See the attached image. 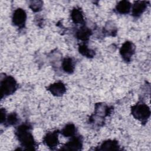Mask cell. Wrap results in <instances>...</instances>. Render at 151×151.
<instances>
[{
  "label": "cell",
  "instance_id": "7",
  "mask_svg": "<svg viewBox=\"0 0 151 151\" xmlns=\"http://www.w3.org/2000/svg\"><path fill=\"white\" fill-rule=\"evenodd\" d=\"M83 146V139L80 136H74L71 137L70 140L66 143L62 149L79 150Z\"/></svg>",
  "mask_w": 151,
  "mask_h": 151
},
{
  "label": "cell",
  "instance_id": "19",
  "mask_svg": "<svg viewBox=\"0 0 151 151\" xmlns=\"http://www.w3.org/2000/svg\"><path fill=\"white\" fill-rule=\"evenodd\" d=\"M6 113H5V110H4L3 109H1V123H3L5 122V119H6Z\"/></svg>",
  "mask_w": 151,
  "mask_h": 151
},
{
  "label": "cell",
  "instance_id": "6",
  "mask_svg": "<svg viewBox=\"0 0 151 151\" xmlns=\"http://www.w3.org/2000/svg\"><path fill=\"white\" fill-rule=\"evenodd\" d=\"M58 130H54L53 132L47 133L43 139L44 144L51 149L55 147L58 143Z\"/></svg>",
  "mask_w": 151,
  "mask_h": 151
},
{
  "label": "cell",
  "instance_id": "16",
  "mask_svg": "<svg viewBox=\"0 0 151 151\" xmlns=\"http://www.w3.org/2000/svg\"><path fill=\"white\" fill-rule=\"evenodd\" d=\"M78 51L80 54L88 58H93L95 55L94 51L91 49L88 48L87 45L85 44L79 45Z\"/></svg>",
  "mask_w": 151,
  "mask_h": 151
},
{
  "label": "cell",
  "instance_id": "18",
  "mask_svg": "<svg viewBox=\"0 0 151 151\" xmlns=\"http://www.w3.org/2000/svg\"><path fill=\"white\" fill-rule=\"evenodd\" d=\"M43 2L41 1H33L30 2L29 8L34 12H38L41 10Z\"/></svg>",
  "mask_w": 151,
  "mask_h": 151
},
{
  "label": "cell",
  "instance_id": "5",
  "mask_svg": "<svg viewBox=\"0 0 151 151\" xmlns=\"http://www.w3.org/2000/svg\"><path fill=\"white\" fill-rule=\"evenodd\" d=\"M27 19V14L22 8H17L13 13L12 22V24L19 28L24 27Z\"/></svg>",
  "mask_w": 151,
  "mask_h": 151
},
{
  "label": "cell",
  "instance_id": "17",
  "mask_svg": "<svg viewBox=\"0 0 151 151\" xmlns=\"http://www.w3.org/2000/svg\"><path fill=\"white\" fill-rule=\"evenodd\" d=\"M18 120H19V119H18L17 113H11L10 114H9L6 117L5 123V122H6V123L8 125L12 126V125H14V124H17V122H18Z\"/></svg>",
  "mask_w": 151,
  "mask_h": 151
},
{
  "label": "cell",
  "instance_id": "4",
  "mask_svg": "<svg viewBox=\"0 0 151 151\" xmlns=\"http://www.w3.org/2000/svg\"><path fill=\"white\" fill-rule=\"evenodd\" d=\"M135 45L130 41H127L124 42L120 49V54L126 62H129L131 60L132 55L135 52Z\"/></svg>",
  "mask_w": 151,
  "mask_h": 151
},
{
  "label": "cell",
  "instance_id": "11",
  "mask_svg": "<svg viewBox=\"0 0 151 151\" xmlns=\"http://www.w3.org/2000/svg\"><path fill=\"white\" fill-rule=\"evenodd\" d=\"M92 34L91 29L86 26H83L76 32V37L83 41H86Z\"/></svg>",
  "mask_w": 151,
  "mask_h": 151
},
{
  "label": "cell",
  "instance_id": "3",
  "mask_svg": "<svg viewBox=\"0 0 151 151\" xmlns=\"http://www.w3.org/2000/svg\"><path fill=\"white\" fill-rule=\"evenodd\" d=\"M17 83L15 78L11 76H5L1 81V98L12 94L17 88Z\"/></svg>",
  "mask_w": 151,
  "mask_h": 151
},
{
  "label": "cell",
  "instance_id": "2",
  "mask_svg": "<svg viewBox=\"0 0 151 151\" xmlns=\"http://www.w3.org/2000/svg\"><path fill=\"white\" fill-rule=\"evenodd\" d=\"M131 113L133 116L142 123H146L150 115V110L147 105L143 102L137 103L132 107Z\"/></svg>",
  "mask_w": 151,
  "mask_h": 151
},
{
  "label": "cell",
  "instance_id": "10",
  "mask_svg": "<svg viewBox=\"0 0 151 151\" xmlns=\"http://www.w3.org/2000/svg\"><path fill=\"white\" fill-rule=\"evenodd\" d=\"M132 8V4L127 1H121L116 6V11L120 14H128Z\"/></svg>",
  "mask_w": 151,
  "mask_h": 151
},
{
  "label": "cell",
  "instance_id": "8",
  "mask_svg": "<svg viewBox=\"0 0 151 151\" xmlns=\"http://www.w3.org/2000/svg\"><path fill=\"white\" fill-rule=\"evenodd\" d=\"M47 90L55 96H61L66 91V87L62 82H57L52 84H50L48 87Z\"/></svg>",
  "mask_w": 151,
  "mask_h": 151
},
{
  "label": "cell",
  "instance_id": "13",
  "mask_svg": "<svg viewBox=\"0 0 151 151\" xmlns=\"http://www.w3.org/2000/svg\"><path fill=\"white\" fill-rule=\"evenodd\" d=\"M62 68L65 73L68 74L73 73L75 68L74 62L73 58L70 57L65 58L62 63Z\"/></svg>",
  "mask_w": 151,
  "mask_h": 151
},
{
  "label": "cell",
  "instance_id": "14",
  "mask_svg": "<svg viewBox=\"0 0 151 151\" xmlns=\"http://www.w3.org/2000/svg\"><path fill=\"white\" fill-rule=\"evenodd\" d=\"M119 146L118 142L114 140H107L102 143L99 150H118Z\"/></svg>",
  "mask_w": 151,
  "mask_h": 151
},
{
  "label": "cell",
  "instance_id": "9",
  "mask_svg": "<svg viewBox=\"0 0 151 151\" xmlns=\"http://www.w3.org/2000/svg\"><path fill=\"white\" fill-rule=\"evenodd\" d=\"M147 3H149V2L139 1H135L132 6V15L135 17H138L140 16L146 10L147 6Z\"/></svg>",
  "mask_w": 151,
  "mask_h": 151
},
{
  "label": "cell",
  "instance_id": "12",
  "mask_svg": "<svg viewBox=\"0 0 151 151\" xmlns=\"http://www.w3.org/2000/svg\"><path fill=\"white\" fill-rule=\"evenodd\" d=\"M71 17L75 24H81L84 22L83 14L79 8H74L71 12Z\"/></svg>",
  "mask_w": 151,
  "mask_h": 151
},
{
  "label": "cell",
  "instance_id": "1",
  "mask_svg": "<svg viewBox=\"0 0 151 151\" xmlns=\"http://www.w3.org/2000/svg\"><path fill=\"white\" fill-rule=\"evenodd\" d=\"M31 126L28 124L19 126L15 131V135L21 145L28 150L35 149V142L31 132Z\"/></svg>",
  "mask_w": 151,
  "mask_h": 151
},
{
  "label": "cell",
  "instance_id": "15",
  "mask_svg": "<svg viewBox=\"0 0 151 151\" xmlns=\"http://www.w3.org/2000/svg\"><path fill=\"white\" fill-rule=\"evenodd\" d=\"M76 132V128L72 123L66 124L61 131V133L65 137H73L75 136Z\"/></svg>",
  "mask_w": 151,
  "mask_h": 151
}]
</instances>
